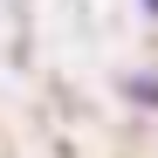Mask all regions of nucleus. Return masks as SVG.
I'll use <instances>...</instances> for the list:
<instances>
[{"instance_id":"f257e3e1","label":"nucleus","mask_w":158,"mask_h":158,"mask_svg":"<svg viewBox=\"0 0 158 158\" xmlns=\"http://www.w3.org/2000/svg\"><path fill=\"white\" fill-rule=\"evenodd\" d=\"M124 89L138 96V103H151V110H158V76H124Z\"/></svg>"},{"instance_id":"f03ea898","label":"nucleus","mask_w":158,"mask_h":158,"mask_svg":"<svg viewBox=\"0 0 158 158\" xmlns=\"http://www.w3.org/2000/svg\"><path fill=\"white\" fill-rule=\"evenodd\" d=\"M138 7H144V14H158V0H138Z\"/></svg>"}]
</instances>
